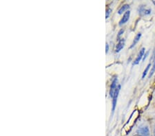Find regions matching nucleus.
I'll list each match as a JSON object with an SVG mask.
<instances>
[{
	"mask_svg": "<svg viewBox=\"0 0 155 136\" xmlns=\"http://www.w3.org/2000/svg\"><path fill=\"white\" fill-rule=\"evenodd\" d=\"M137 136H150V131L147 126H141L136 130Z\"/></svg>",
	"mask_w": 155,
	"mask_h": 136,
	"instance_id": "f257e3e1",
	"label": "nucleus"
},
{
	"mask_svg": "<svg viewBox=\"0 0 155 136\" xmlns=\"http://www.w3.org/2000/svg\"><path fill=\"white\" fill-rule=\"evenodd\" d=\"M120 89H121V85L117 86L116 90H115V91H114L113 97H112V98H113V100H112V111H113V112H114V109H115V107H116V105H117V98H118Z\"/></svg>",
	"mask_w": 155,
	"mask_h": 136,
	"instance_id": "f03ea898",
	"label": "nucleus"
},
{
	"mask_svg": "<svg viewBox=\"0 0 155 136\" xmlns=\"http://www.w3.org/2000/svg\"><path fill=\"white\" fill-rule=\"evenodd\" d=\"M145 50H146V49H145L144 48H142V49H141V50H140L139 53V54H138V56H137V57L136 58V59H135V60H134V61L133 65H137V64L139 63V62L141 61L142 58H143V56H144Z\"/></svg>",
	"mask_w": 155,
	"mask_h": 136,
	"instance_id": "7ed1b4c3",
	"label": "nucleus"
},
{
	"mask_svg": "<svg viewBox=\"0 0 155 136\" xmlns=\"http://www.w3.org/2000/svg\"><path fill=\"white\" fill-rule=\"evenodd\" d=\"M130 11H127L125 12L123 17H122L121 19V21H119L120 26H121V25L126 24V22L128 21V19L130 18Z\"/></svg>",
	"mask_w": 155,
	"mask_h": 136,
	"instance_id": "20e7f679",
	"label": "nucleus"
},
{
	"mask_svg": "<svg viewBox=\"0 0 155 136\" xmlns=\"http://www.w3.org/2000/svg\"><path fill=\"white\" fill-rule=\"evenodd\" d=\"M117 78H114L113 81H112V85L110 86V94L111 97H113L114 91H115L116 89H117Z\"/></svg>",
	"mask_w": 155,
	"mask_h": 136,
	"instance_id": "39448f33",
	"label": "nucleus"
},
{
	"mask_svg": "<svg viewBox=\"0 0 155 136\" xmlns=\"http://www.w3.org/2000/svg\"><path fill=\"white\" fill-rule=\"evenodd\" d=\"M124 45H125V40H124V39H121V40L119 41V43H118V44H117V48H116V52H119L121 51V49L124 48Z\"/></svg>",
	"mask_w": 155,
	"mask_h": 136,
	"instance_id": "423d86ee",
	"label": "nucleus"
},
{
	"mask_svg": "<svg viewBox=\"0 0 155 136\" xmlns=\"http://www.w3.org/2000/svg\"><path fill=\"white\" fill-rule=\"evenodd\" d=\"M141 33H138V34H137V35L135 36V37H134L133 42H132V45L130 46V48H133V47H134V46H136V44L138 43V41L140 40V39H141Z\"/></svg>",
	"mask_w": 155,
	"mask_h": 136,
	"instance_id": "0eeeda50",
	"label": "nucleus"
},
{
	"mask_svg": "<svg viewBox=\"0 0 155 136\" xmlns=\"http://www.w3.org/2000/svg\"><path fill=\"white\" fill-rule=\"evenodd\" d=\"M139 12L140 13H141V12H143V14H145V15H147V14H149L151 13V9H145L143 7H141V8L139 10Z\"/></svg>",
	"mask_w": 155,
	"mask_h": 136,
	"instance_id": "6e6552de",
	"label": "nucleus"
},
{
	"mask_svg": "<svg viewBox=\"0 0 155 136\" xmlns=\"http://www.w3.org/2000/svg\"><path fill=\"white\" fill-rule=\"evenodd\" d=\"M129 7H130V6H129V5H128V4H125V5H124V6H122L121 8L119 10L118 13H119V14H122L124 11H127V10L129 8Z\"/></svg>",
	"mask_w": 155,
	"mask_h": 136,
	"instance_id": "1a4fd4ad",
	"label": "nucleus"
},
{
	"mask_svg": "<svg viewBox=\"0 0 155 136\" xmlns=\"http://www.w3.org/2000/svg\"><path fill=\"white\" fill-rule=\"evenodd\" d=\"M151 66V65L150 64H148V65H147V66L146 67V70H144V71H143V75H142V78H145V76H146V74H147V71H148V70H149V69H150V67Z\"/></svg>",
	"mask_w": 155,
	"mask_h": 136,
	"instance_id": "9d476101",
	"label": "nucleus"
},
{
	"mask_svg": "<svg viewBox=\"0 0 155 136\" xmlns=\"http://www.w3.org/2000/svg\"><path fill=\"white\" fill-rule=\"evenodd\" d=\"M155 71V58H154V63H153V67H152V70L150 71V75H149V78H150L151 76L153 75V74L154 73Z\"/></svg>",
	"mask_w": 155,
	"mask_h": 136,
	"instance_id": "9b49d317",
	"label": "nucleus"
},
{
	"mask_svg": "<svg viewBox=\"0 0 155 136\" xmlns=\"http://www.w3.org/2000/svg\"><path fill=\"white\" fill-rule=\"evenodd\" d=\"M110 12H111V9H107V11H106V18L107 19V18H108V17H109V15H110Z\"/></svg>",
	"mask_w": 155,
	"mask_h": 136,
	"instance_id": "f8f14e48",
	"label": "nucleus"
},
{
	"mask_svg": "<svg viewBox=\"0 0 155 136\" xmlns=\"http://www.w3.org/2000/svg\"><path fill=\"white\" fill-rule=\"evenodd\" d=\"M108 50H109V46H108V44L106 43V52L107 53V52H108Z\"/></svg>",
	"mask_w": 155,
	"mask_h": 136,
	"instance_id": "ddd939ff",
	"label": "nucleus"
},
{
	"mask_svg": "<svg viewBox=\"0 0 155 136\" xmlns=\"http://www.w3.org/2000/svg\"><path fill=\"white\" fill-rule=\"evenodd\" d=\"M147 55H148V52H146V54H144V56H143V61H145V59H146Z\"/></svg>",
	"mask_w": 155,
	"mask_h": 136,
	"instance_id": "4468645a",
	"label": "nucleus"
},
{
	"mask_svg": "<svg viewBox=\"0 0 155 136\" xmlns=\"http://www.w3.org/2000/svg\"><path fill=\"white\" fill-rule=\"evenodd\" d=\"M124 33V30H120V32H119V36H121V34H122V33Z\"/></svg>",
	"mask_w": 155,
	"mask_h": 136,
	"instance_id": "2eb2a0df",
	"label": "nucleus"
},
{
	"mask_svg": "<svg viewBox=\"0 0 155 136\" xmlns=\"http://www.w3.org/2000/svg\"><path fill=\"white\" fill-rule=\"evenodd\" d=\"M153 135H154V136H155V125H154V130H153Z\"/></svg>",
	"mask_w": 155,
	"mask_h": 136,
	"instance_id": "dca6fc26",
	"label": "nucleus"
},
{
	"mask_svg": "<svg viewBox=\"0 0 155 136\" xmlns=\"http://www.w3.org/2000/svg\"><path fill=\"white\" fill-rule=\"evenodd\" d=\"M152 2H153V3H154V4L155 5V1H152Z\"/></svg>",
	"mask_w": 155,
	"mask_h": 136,
	"instance_id": "f3484780",
	"label": "nucleus"
}]
</instances>
